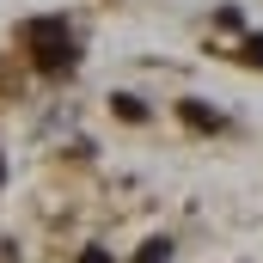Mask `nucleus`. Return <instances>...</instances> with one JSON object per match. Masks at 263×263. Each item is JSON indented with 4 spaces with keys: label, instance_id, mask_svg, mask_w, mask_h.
Returning a JSON list of instances; mask_svg holds the SVG:
<instances>
[{
    "label": "nucleus",
    "instance_id": "obj_3",
    "mask_svg": "<svg viewBox=\"0 0 263 263\" xmlns=\"http://www.w3.org/2000/svg\"><path fill=\"white\" fill-rule=\"evenodd\" d=\"M110 104H117V117H129V123H141V117H147V104H141V98H129V92H117Z\"/></svg>",
    "mask_w": 263,
    "mask_h": 263
},
{
    "label": "nucleus",
    "instance_id": "obj_6",
    "mask_svg": "<svg viewBox=\"0 0 263 263\" xmlns=\"http://www.w3.org/2000/svg\"><path fill=\"white\" fill-rule=\"evenodd\" d=\"M245 62H257V67H263V37H251V43H245Z\"/></svg>",
    "mask_w": 263,
    "mask_h": 263
},
{
    "label": "nucleus",
    "instance_id": "obj_1",
    "mask_svg": "<svg viewBox=\"0 0 263 263\" xmlns=\"http://www.w3.org/2000/svg\"><path fill=\"white\" fill-rule=\"evenodd\" d=\"M25 43H31V62L43 73H67L73 67V37H67L62 18H31L25 25Z\"/></svg>",
    "mask_w": 263,
    "mask_h": 263
},
{
    "label": "nucleus",
    "instance_id": "obj_5",
    "mask_svg": "<svg viewBox=\"0 0 263 263\" xmlns=\"http://www.w3.org/2000/svg\"><path fill=\"white\" fill-rule=\"evenodd\" d=\"M80 263H117V257H110L104 245H86V251H80Z\"/></svg>",
    "mask_w": 263,
    "mask_h": 263
},
{
    "label": "nucleus",
    "instance_id": "obj_7",
    "mask_svg": "<svg viewBox=\"0 0 263 263\" xmlns=\"http://www.w3.org/2000/svg\"><path fill=\"white\" fill-rule=\"evenodd\" d=\"M0 178H6V159H0Z\"/></svg>",
    "mask_w": 263,
    "mask_h": 263
},
{
    "label": "nucleus",
    "instance_id": "obj_4",
    "mask_svg": "<svg viewBox=\"0 0 263 263\" xmlns=\"http://www.w3.org/2000/svg\"><path fill=\"white\" fill-rule=\"evenodd\" d=\"M135 263H172V245H165V239H147V245H141V257Z\"/></svg>",
    "mask_w": 263,
    "mask_h": 263
},
{
    "label": "nucleus",
    "instance_id": "obj_2",
    "mask_svg": "<svg viewBox=\"0 0 263 263\" xmlns=\"http://www.w3.org/2000/svg\"><path fill=\"white\" fill-rule=\"evenodd\" d=\"M178 117H184L190 129H220V117H214L208 104H196V98H184V104H178Z\"/></svg>",
    "mask_w": 263,
    "mask_h": 263
}]
</instances>
